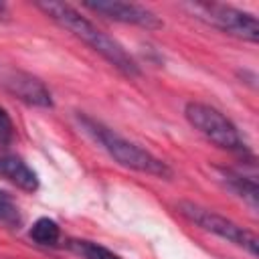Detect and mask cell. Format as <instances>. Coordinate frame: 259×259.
I'll return each mask as SVG.
<instances>
[{"label": "cell", "mask_w": 259, "mask_h": 259, "mask_svg": "<svg viewBox=\"0 0 259 259\" xmlns=\"http://www.w3.org/2000/svg\"><path fill=\"white\" fill-rule=\"evenodd\" d=\"M36 6L47 16H51L57 24H61L63 28H67L73 36H77L79 40H83L85 45H89L95 53H99L109 65H113L123 75H127V77H138L140 75L138 63L125 53V49L113 36H109L107 32H103L101 28H97L77 8H73L71 4H65V2H38Z\"/></svg>", "instance_id": "1"}, {"label": "cell", "mask_w": 259, "mask_h": 259, "mask_svg": "<svg viewBox=\"0 0 259 259\" xmlns=\"http://www.w3.org/2000/svg\"><path fill=\"white\" fill-rule=\"evenodd\" d=\"M79 123H81L83 132L87 136H91V140L95 144H99L117 164L132 168L136 172H144V174H152V176H160V178L172 176V170L166 162H162L148 150L140 148L138 144L121 138L119 134H115L101 121H97L89 115H79Z\"/></svg>", "instance_id": "2"}, {"label": "cell", "mask_w": 259, "mask_h": 259, "mask_svg": "<svg viewBox=\"0 0 259 259\" xmlns=\"http://www.w3.org/2000/svg\"><path fill=\"white\" fill-rule=\"evenodd\" d=\"M184 8L194 18L231 36H237L249 42H257L259 38V22L251 12L239 10L229 4H219V2H188L184 4Z\"/></svg>", "instance_id": "3"}, {"label": "cell", "mask_w": 259, "mask_h": 259, "mask_svg": "<svg viewBox=\"0 0 259 259\" xmlns=\"http://www.w3.org/2000/svg\"><path fill=\"white\" fill-rule=\"evenodd\" d=\"M176 208L192 225H196V227H200V229H204V231H208V233H212V235L237 245V247H243L249 255L257 257L259 239H257L255 233H251V231L239 227L237 223H233L231 219H227V217H223V214H219L214 210H208V208H204L200 204H194V202L182 200V202H178Z\"/></svg>", "instance_id": "4"}, {"label": "cell", "mask_w": 259, "mask_h": 259, "mask_svg": "<svg viewBox=\"0 0 259 259\" xmlns=\"http://www.w3.org/2000/svg\"><path fill=\"white\" fill-rule=\"evenodd\" d=\"M184 115L188 123L194 130H198L206 140H210L214 146L231 152H245V142L239 130L219 109L200 101H190L184 107Z\"/></svg>", "instance_id": "5"}, {"label": "cell", "mask_w": 259, "mask_h": 259, "mask_svg": "<svg viewBox=\"0 0 259 259\" xmlns=\"http://www.w3.org/2000/svg\"><path fill=\"white\" fill-rule=\"evenodd\" d=\"M83 8L93 10L105 18L123 22V24H136L146 30L162 28V20L148 10L146 6L134 4V2H119V0H97V2H83Z\"/></svg>", "instance_id": "6"}, {"label": "cell", "mask_w": 259, "mask_h": 259, "mask_svg": "<svg viewBox=\"0 0 259 259\" xmlns=\"http://www.w3.org/2000/svg\"><path fill=\"white\" fill-rule=\"evenodd\" d=\"M4 87L6 91H10L12 95H16L20 101L28 103V105H38V107H51L53 99L49 89L42 85V81H38L36 77L28 75V73H10L8 77H4Z\"/></svg>", "instance_id": "7"}, {"label": "cell", "mask_w": 259, "mask_h": 259, "mask_svg": "<svg viewBox=\"0 0 259 259\" xmlns=\"http://www.w3.org/2000/svg\"><path fill=\"white\" fill-rule=\"evenodd\" d=\"M0 176L8 182H12L16 188L34 192L38 188V176L36 172L18 156H0Z\"/></svg>", "instance_id": "8"}, {"label": "cell", "mask_w": 259, "mask_h": 259, "mask_svg": "<svg viewBox=\"0 0 259 259\" xmlns=\"http://www.w3.org/2000/svg\"><path fill=\"white\" fill-rule=\"evenodd\" d=\"M221 180L225 182V186L229 190H233L237 196H241L253 210H257V196H259V188L253 176H245L241 172L235 170H219Z\"/></svg>", "instance_id": "9"}, {"label": "cell", "mask_w": 259, "mask_h": 259, "mask_svg": "<svg viewBox=\"0 0 259 259\" xmlns=\"http://www.w3.org/2000/svg\"><path fill=\"white\" fill-rule=\"evenodd\" d=\"M28 235H30V239H32L34 243L49 247V245H55V243L59 241L61 231H59V225H57L53 219L42 217V219H38V221L30 227Z\"/></svg>", "instance_id": "10"}, {"label": "cell", "mask_w": 259, "mask_h": 259, "mask_svg": "<svg viewBox=\"0 0 259 259\" xmlns=\"http://www.w3.org/2000/svg\"><path fill=\"white\" fill-rule=\"evenodd\" d=\"M69 249L75 251L77 255H81L83 259H121L117 253L109 251L107 247L99 245V243H93V241H83V239H71L69 243Z\"/></svg>", "instance_id": "11"}, {"label": "cell", "mask_w": 259, "mask_h": 259, "mask_svg": "<svg viewBox=\"0 0 259 259\" xmlns=\"http://www.w3.org/2000/svg\"><path fill=\"white\" fill-rule=\"evenodd\" d=\"M0 223L10 225V227H14V225L20 223L18 208H16L14 200H12L4 190H0Z\"/></svg>", "instance_id": "12"}, {"label": "cell", "mask_w": 259, "mask_h": 259, "mask_svg": "<svg viewBox=\"0 0 259 259\" xmlns=\"http://www.w3.org/2000/svg\"><path fill=\"white\" fill-rule=\"evenodd\" d=\"M14 140V123L6 109L0 105V148H6Z\"/></svg>", "instance_id": "13"}]
</instances>
